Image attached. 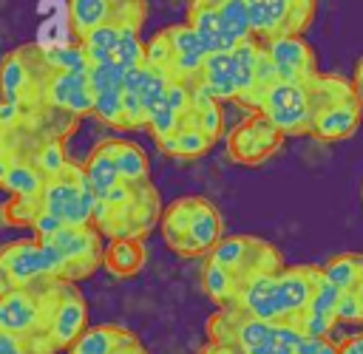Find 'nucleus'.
<instances>
[{"instance_id": "obj_42", "label": "nucleus", "mask_w": 363, "mask_h": 354, "mask_svg": "<svg viewBox=\"0 0 363 354\" xmlns=\"http://www.w3.org/2000/svg\"><path fill=\"white\" fill-rule=\"evenodd\" d=\"M196 354H238V351L230 348V346H221V343H210V340H207Z\"/></svg>"}, {"instance_id": "obj_34", "label": "nucleus", "mask_w": 363, "mask_h": 354, "mask_svg": "<svg viewBox=\"0 0 363 354\" xmlns=\"http://www.w3.org/2000/svg\"><path fill=\"white\" fill-rule=\"evenodd\" d=\"M201 286L207 292V297L221 309V306H233L235 295H238V283L230 278V272L218 263H213L210 258H204L201 266Z\"/></svg>"}, {"instance_id": "obj_30", "label": "nucleus", "mask_w": 363, "mask_h": 354, "mask_svg": "<svg viewBox=\"0 0 363 354\" xmlns=\"http://www.w3.org/2000/svg\"><path fill=\"white\" fill-rule=\"evenodd\" d=\"M111 150H113V161H116V170H119L122 181H133V184L136 181H150L147 156H145V150L136 142L111 139Z\"/></svg>"}, {"instance_id": "obj_38", "label": "nucleus", "mask_w": 363, "mask_h": 354, "mask_svg": "<svg viewBox=\"0 0 363 354\" xmlns=\"http://www.w3.org/2000/svg\"><path fill=\"white\" fill-rule=\"evenodd\" d=\"M363 320V306L357 303V297L352 292L340 295L337 312H335V323H360Z\"/></svg>"}, {"instance_id": "obj_40", "label": "nucleus", "mask_w": 363, "mask_h": 354, "mask_svg": "<svg viewBox=\"0 0 363 354\" xmlns=\"http://www.w3.org/2000/svg\"><path fill=\"white\" fill-rule=\"evenodd\" d=\"M337 354H363V331L346 337L343 343H337Z\"/></svg>"}, {"instance_id": "obj_12", "label": "nucleus", "mask_w": 363, "mask_h": 354, "mask_svg": "<svg viewBox=\"0 0 363 354\" xmlns=\"http://www.w3.org/2000/svg\"><path fill=\"white\" fill-rule=\"evenodd\" d=\"M43 278H54V275H51V263L45 258L40 238L28 235V238H17L0 246V295L17 286L37 283Z\"/></svg>"}, {"instance_id": "obj_2", "label": "nucleus", "mask_w": 363, "mask_h": 354, "mask_svg": "<svg viewBox=\"0 0 363 354\" xmlns=\"http://www.w3.org/2000/svg\"><path fill=\"white\" fill-rule=\"evenodd\" d=\"M207 340L235 348L238 354H295L306 337L295 323L258 320L235 306H221L207 317Z\"/></svg>"}, {"instance_id": "obj_39", "label": "nucleus", "mask_w": 363, "mask_h": 354, "mask_svg": "<svg viewBox=\"0 0 363 354\" xmlns=\"http://www.w3.org/2000/svg\"><path fill=\"white\" fill-rule=\"evenodd\" d=\"M295 354H337V343L329 337H303Z\"/></svg>"}, {"instance_id": "obj_17", "label": "nucleus", "mask_w": 363, "mask_h": 354, "mask_svg": "<svg viewBox=\"0 0 363 354\" xmlns=\"http://www.w3.org/2000/svg\"><path fill=\"white\" fill-rule=\"evenodd\" d=\"M323 280V266L320 263H292L278 272V289L286 312V323H298L301 314L306 312L318 283Z\"/></svg>"}, {"instance_id": "obj_1", "label": "nucleus", "mask_w": 363, "mask_h": 354, "mask_svg": "<svg viewBox=\"0 0 363 354\" xmlns=\"http://www.w3.org/2000/svg\"><path fill=\"white\" fill-rule=\"evenodd\" d=\"M346 96H354L349 76L318 71L301 82H275L258 113H264L284 136H309L315 119Z\"/></svg>"}, {"instance_id": "obj_9", "label": "nucleus", "mask_w": 363, "mask_h": 354, "mask_svg": "<svg viewBox=\"0 0 363 354\" xmlns=\"http://www.w3.org/2000/svg\"><path fill=\"white\" fill-rule=\"evenodd\" d=\"M252 37L269 42L278 37H303L315 20L318 0L292 3V0H247Z\"/></svg>"}, {"instance_id": "obj_5", "label": "nucleus", "mask_w": 363, "mask_h": 354, "mask_svg": "<svg viewBox=\"0 0 363 354\" xmlns=\"http://www.w3.org/2000/svg\"><path fill=\"white\" fill-rule=\"evenodd\" d=\"M60 278H43L28 286H17L6 295H0V331L34 340L45 351L57 354L48 343V326L60 300Z\"/></svg>"}, {"instance_id": "obj_8", "label": "nucleus", "mask_w": 363, "mask_h": 354, "mask_svg": "<svg viewBox=\"0 0 363 354\" xmlns=\"http://www.w3.org/2000/svg\"><path fill=\"white\" fill-rule=\"evenodd\" d=\"M207 258L224 266L238 289L261 275H278L286 266L281 249L258 235H224Z\"/></svg>"}, {"instance_id": "obj_13", "label": "nucleus", "mask_w": 363, "mask_h": 354, "mask_svg": "<svg viewBox=\"0 0 363 354\" xmlns=\"http://www.w3.org/2000/svg\"><path fill=\"white\" fill-rule=\"evenodd\" d=\"M45 54V51H43ZM48 62V59H45ZM43 102L68 116H88L94 110V88L88 71H57L51 68L43 85Z\"/></svg>"}, {"instance_id": "obj_11", "label": "nucleus", "mask_w": 363, "mask_h": 354, "mask_svg": "<svg viewBox=\"0 0 363 354\" xmlns=\"http://www.w3.org/2000/svg\"><path fill=\"white\" fill-rule=\"evenodd\" d=\"M284 133L264 116L252 113L227 133V156L241 167H258L269 156H275L284 144Z\"/></svg>"}, {"instance_id": "obj_22", "label": "nucleus", "mask_w": 363, "mask_h": 354, "mask_svg": "<svg viewBox=\"0 0 363 354\" xmlns=\"http://www.w3.org/2000/svg\"><path fill=\"white\" fill-rule=\"evenodd\" d=\"M207 96H213L216 102L230 99L235 102V62H233V51H216L207 54L199 76L193 79Z\"/></svg>"}, {"instance_id": "obj_33", "label": "nucleus", "mask_w": 363, "mask_h": 354, "mask_svg": "<svg viewBox=\"0 0 363 354\" xmlns=\"http://www.w3.org/2000/svg\"><path fill=\"white\" fill-rule=\"evenodd\" d=\"M43 184H45V173L34 161H17L3 176L0 190H6L11 198H23V195H37Z\"/></svg>"}, {"instance_id": "obj_24", "label": "nucleus", "mask_w": 363, "mask_h": 354, "mask_svg": "<svg viewBox=\"0 0 363 354\" xmlns=\"http://www.w3.org/2000/svg\"><path fill=\"white\" fill-rule=\"evenodd\" d=\"M145 261H147V246L142 238L108 241V246L102 252V266L113 278H133L136 272H142Z\"/></svg>"}, {"instance_id": "obj_3", "label": "nucleus", "mask_w": 363, "mask_h": 354, "mask_svg": "<svg viewBox=\"0 0 363 354\" xmlns=\"http://www.w3.org/2000/svg\"><path fill=\"white\" fill-rule=\"evenodd\" d=\"M162 198L153 181H119L102 198H96L91 227L99 235L116 238H145L162 218Z\"/></svg>"}, {"instance_id": "obj_19", "label": "nucleus", "mask_w": 363, "mask_h": 354, "mask_svg": "<svg viewBox=\"0 0 363 354\" xmlns=\"http://www.w3.org/2000/svg\"><path fill=\"white\" fill-rule=\"evenodd\" d=\"M360 122H363V105L354 93V96H346V99L329 105L315 119L309 136H315L318 142H343V139H352L357 133Z\"/></svg>"}, {"instance_id": "obj_36", "label": "nucleus", "mask_w": 363, "mask_h": 354, "mask_svg": "<svg viewBox=\"0 0 363 354\" xmlns=\"http://www.w3.org/2000/svg\"><path fill=\"white\" fill-rule=\"evenodd\" d=\"M111 65H116L119 71H133V68L147 65V51H145V42H142L139 31H130V28L122 31V40L113 51Z\"/></svg>"}, {"instance_id": "obj_27", "label": "nucleus", "mask_w": 363, "mask_h": 354, "mask_svg": "<svg viewBox=\"0 0 363 354\" xmlns=\"http://www.w3.org/2000/svg\"><path fill=\"white\" fill-rule=\"evenodd\" d=\"M213 6H216V14H218V23H221L227 51H233L238 42L252 37L247 0H213Z\"/></svg>"}, {"instance_id": "obj_31", "label": "nucleus", "mask_w": 363, "mask_h": 354, "mask_svg": "<svg viewBox=\"0 0 363 354\" xmlns=\"http://www.w3.org/2000/svg\"><path fill=\"white\" fill-rule=\"evenodd\" d=\"M122 31L125 28H119V25H99V28L82 34L79 37V48L85 51L88 65H111L113 51H116L119 40H122Z\"/></svg>"}, {"instance_id": "obj_7", "label": "nucleus", "mask_w": 363, "mask_h": 354, "mask_svg": "<svg viewBox=\"0 0 363 354\" xmlns=\"http://www.w3.org/2000/svg\"><path fill=\"white\" fill-rule=\"evenodd\" d=\"M45 258L51 263V275L60 280H85L102 266V235L91 227H60L57 232L40 238Z\"/></svg>"}, {"instance_id": "obj_43", "label": "nucleus", "mask_w": 363, "mask_h": 354, "mask_svg": "<svg viewBox=\"0 0 363 354\" xmlns=\"http://www.w3.org/2000/svg\"><path fill=\"white\" fill-rule=\"evenodd\" d=\"M119 354H147V348H145L142 343H136V346H130V348H125V351H119Z\"/></svg>"}, {"instance_id": "obj_21", "label": "nucleus", "mask_w": 363, "mask_h": 354, "mask_svg": "<svg viewBox=\"0 0 363 354\" xmlns=\"http://www.w3.org/2000/svg\"><path fill=\"white\" fill-rule=\"evenodd\" d=\"M136 343L142 340L130 329L116 323H102V326H88L77 337V343L68 348V354H119Z\"/></svg>"}, {"instance_id": "obj_26", "label": "nucleus", "mask_w": 363, "mask_h": 354, "mask_svg": "<svg viewBox=\"0 0 363 354\" xmlns=\"http://www.w3.org/2000/svg\"><path fill=\"white\" fill-rule=\"evenodd\" d=\"M184 23L196 31V37L204 42V48L210 54L227 51L224 34H221V23H218V14H216L213 0H187V17H184Z\"/></svg>"}, {"instance_id": "obj_41", "label": "nucleus", "mask_w": 363, "mask_h": 354, "mask_svg": "<svg viewBox=\"0 0 363 354\" xmlns=\"http://www.w3.org/2000/svg\"><path fill=\"white\" fill-rule=\"evenodd\" d=\"M352 85H354V93H357V99H360V105H363V54H360V59H357V65H354Z\"/></svg>"}, {"instance_id": "obj_14", "label": "nucleus", "mask_w": 363, "mask_h": 354, "mask_svg": "<svg viewBox=\"0 0 363 354\" xmlns=\"http://www.w3.org/2000/svg\"><path fill=\"white\" fill-rule=\"evenodd\" d=\"M88 329V303L85 295L79 292V283L62 280L60 286V300L48 326V343L54 351L60 348H71L77 343V337Z\"/></svg>"}, {"instance_id": "obj_28", "label": "nucleus", "mask_w": 363, "mask_h": 354, "mask_svg": "<svg viewBox=\"0 0 363 354\" xmlns=\"http://www.w3.org/2000/svg\"><path fill=\"white\" fill-rule=\"evenodd\" d=\"M184 125H193V127L204 130L213 142H218L224 136V113H221V105L213 96H207L196 82H193V105H190V113H187Z\"/></svg>"}, {"instance_id": "obj_10", "label": "nucleus", "mask_w": 363, "mask_h": 354, "mask_svg": "<svg viewBox=\"0 0 363 354\" xmlns=\"http://www.w3.org/2000/svg\"><path fill=\"white\" fill-rule=\"evenodd\" d=\"M145 20H147V0H68V23L77 40L99 25L142 31Z\"/></svg>"}, {"instance_id": "obj_16", "label": "nucleus", "mask_w": 363, "mask_h": 354, "mask_svg": "<svg viewBox=\"0 0 363 354\" xmlns=\"http://www.w3.org/2000/svg\"><path fill=\"white\" fill-rule=\"evenodd\" d=\"M264 48L275 65L278 82H301L318 74L315 48L303 37H278L264 42Z\"/></svg>"}, {"instance_id": "obj_29", "label": "nucleus", "mask_w": 363, "mask_h": 354, "mask_svg": "<svg viewBox=\"0 0 363 354\" xmlns=\"http://www.w3.org/2000/svg\"><path fill=\"white\" fill-rule=\"evenodd\" d=\"M213 144H216V142H213L204 130H199V127H193V125H182L176 133H170L167 139L159 142V150L167 153V156H173V159L190 161V159L204 156Z\"/></svg>"}, {"instance_id": "obj_35", "label": "nucleus", "mask_w": 363, "mask_h": 354, "mask_svg": "<svg viewBox=\"0 0 363 354\" xmlns=\"http://www.w3.org/2000/svg\"><path fill=\"white\" fill-rule=\"evenodd\" d=\"M91 113L96 119H102L105 125L125 130V116H122V79L108 82V85H102L94 93V110Z\"/></svg>"}, {"instance_id": "obj_32", "label": "nucleus", "mask_w": 363, "mask_h": 354, "mask_svg": "<svg viewBox=\"0 0 363 354\" xmlns=\"http://www.w3.org/2000/svg\"><path fill=\"white\" fill-rule=\"evenodd\" d=\"M320 266H323L326 280L335 283L346 295V292H354L357 283H360V275H363V252H340V255H332Z\"/></svg>"}, {"instance_id": "obj_18", "label": "nucleus", "mask_w": 363, "mask_h": 354, "mask_svg": "<svg viewBox=\"0 0 363 354\" xmlns=\"http://www.w3.org/2000/svg\"><path fill=\"white\" fill-rule=\"evenodd\" d=\"M233 306L258 317V320L286 323V312H284V300H281V289H278V275H261V278L244 283L238 289Z\"/></svg>"}, {"instance_id": "obj_6", "label": "nucleus", "mask_w": 363, "mask_h": 354, "mask_svg": "<svg viewBox=\"0 0 363 354\" xmlns=\"http://www.w3.org/2000/svg\"><path fill=\"white\" fill-rule=\"evenodd\" d=\"M96 207V195L85 178L82 161H68L62 170L45 178L43 190L34 195L37 215L45 212L57 218L62 227H82L91 224Z\"/></svg>"}, {"instance_id": "obj_37", "label": "nucleus", "mask_w": 363, "mask_h": 354, "mask_svg": "<svg viewBox=\"0 0 363 354\" xmlns=\"http://www.w3.org/2000/svg\"><path fill=\"white\" fill-rule=\"evenodd\" d=\"M0 354H51V351H45L34 340H23V337L0 331Z\"/></svg>"}, {"instance_id": "obj_4", "label": "nucleus", "mask_w": 363, "mask_h": 354, "mask_svg": "<svg viewBox=\"0 0 363 354\" xmlns=\"http://www.w3.org/2000/svg\"><path fill=\"white\" fill-rule=\"evenodd\" d=\"M159 229L170 252L182 258H207L224 238V218L204 195H179L164 204Z\"/></svg>"}, {"instance_id": "obj_44", "label": "nucleus", "mask_w": 363, "mask_h": 354, "mask_svg": "<svg viewBox=\"0 0 363 354\" xmlns=\"http://www.w3.org/2000/svg\"><path fill=\"white\" fill-rule=\"evenodd\" d=\"M352 295H354V297H357V303L363 306V275H360V283H357V289H354Z\"/></svg>"}, {"instance_id": "obj_15", "label": "nucleus", "mask_w": 363, "mask_h": 354, "mask_svg": "<svg viewBox=\"0 0 363 354\" xmlns=\"http://www.w3.org/2000/svg\"><path fill=\"white\" fill-rule=\"evenodd\" d=\"M167 40H170V65H167V79L170 82H193L207 59L204 42L196 37V31L187 23H173L164 25Z\"/></svg>"}, {"instance_id": "obj_25", "label": "nucleus", "mask_w": 363, "mask_h": 354, "mask_svg": "<svg viewBox=\"0 0 363 354\" xmlns=\"http://www.w3.org/2000/svg\"><path fill=\"white\" fill-rule=\"evenodd\" d=\"M82 170H85V178L94 190L96 198H102L108 190H113L122 178H119V170H116V161H113V150H111V139H102L91 147V153L82 159Z\"/></svg>"}, {"instance_id": "obj_23", "label": "nucleus", "mask_w": 363, "mask_h": 354, "mask_svg": "<svg viewBox=\"0 0 363 354\" xmlns=\"http://www.w3.org/2000/svg\"><path fill=\"white\" fill-rule=\"evenodd\" d=\"M258 51L261 42L255 37L238 42L233 48V62H235V102L258 113V82H255V68H258Z\"/></svg>"}, {"instance_id": "obj_20", "label": "nucleus", "mask_w": 363, "mask_h": 354, "mask_svg": "<svg viewBox=\"0 0 363 354\" xmlns=\"http://www.w3.org/2000/svg\"><path fill=\"white\" fill-rule=\"evenodd\" d=\"M340 295H343V292H340L335 283H329L326 275H323V280L318 283V289H315V295H312L306 312L301 314V320H298L295 326H298L306 337H329V329L335 326V312H337Z\"/></svg>"}, {"instance_id": "obj_45", "label": "nucleus", "mask_w": 363, "mask_h": 354, "mask_svg": "<svg viewBox=\"0 0 363 354\" xmlns=\"http://www.w3.org/2000/svg\"><path fill=\"white\" fill-rule=\"evenodd\" d=\"M360 201H363V184H360Z\"/></svg>"}]
</instances>
